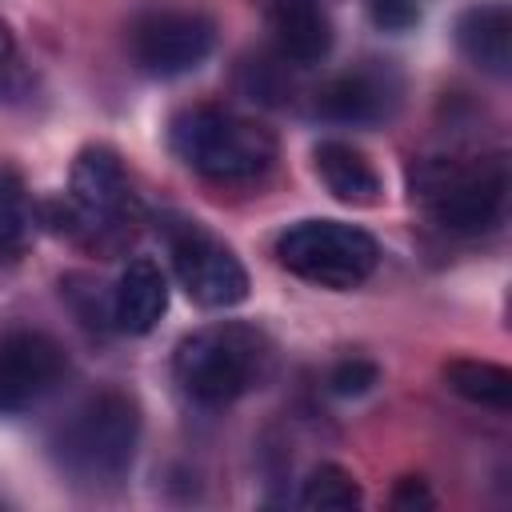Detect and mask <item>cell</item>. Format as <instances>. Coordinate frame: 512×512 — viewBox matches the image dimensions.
I'll use <instances>...</instances> for the list:
<instances>
[{"instance_id": "obj_16", "label": "cell", "mask_w": 512, "mask_h": 512, "mask_svg": "<svg viewBox=\"0 0 512 512\" xmlns=\"http://www.w3.org/2000/svg\"><path fill=\"white\" fill-rule=\"evenodd\" d=\"M32 232H36V212H32V200L20 176L0 172V256L20 260L32 244Z\"/></svg>"}, {"instance_id": "obj_21", "label": "cell", "mask_w": 512, "mask_h": 512, "mask_svg": "<svg viewBox=\"0 0 512 512\" xmlns=\"http://www.w3.org/2000/svg\"><path fill=\"white\" fill-rule=\"evenodd\" d=\"M12 56H16V40H12V32H8V24L0 20V72L12 64Z\"/></svg>"}, {"instance_id": "obj_9", "label": "cell", "mask_w": 512, "mask_h": 512, "mask_svg": "<svg viewBox=\"0 0 512 512\" xmlns=\"http://www.w3.org/2000/svg\"><path fill=\"white\" fill-rule=\"evenodd\" d=\"M68 372L64 348L36 328L0 332V416H20L36 408Z\"/></svg>"}, {"instance_id": "obj_12", "label": "cell", "mask_w": 512, "mask_h": 512, "mask_svg": "<svg viewBox=\"0 0 512 512\" xmlns=\"http://www.w3.org/2000/svg\"><path fill=\"white\" fill-rule=\"evenodd\" d=\"M268 28L280 60L296 68H312L332 52V20L316 0H272Z\"/></svg>"}, {"instance_id": "obj_5", "label": "cell", "mask_w": 512, "mask_h": 512, "mask_svg": "<svg viewBox=\"0 0 512 512\" xmlns=\"http://www.w3.org/2000/svg\"><path fill=\"white\" fill-rule=\"evenodd\" d=\"M276 260L280 268H288L292 276L316 284V288H332V292H348L356 284H364L376 264H380V244L344 220H300L288 224L276 236Z\"/></svg>"}, {"instance_id": "obj_10", "label": "cell", "mask_w": 512, "mask_h": 512, "mask_svg": "<svg viewBox=\"0 0 512 512\" xmlns=\"http://www.w3.org/2000/svg\"><path fill=\"white\" fill-rule=\"evenodd\" d=\"M396 100H400V80L392 68H352L332 76L316 92L320 116L336 124H376L392 116Z\"/></svg>"}, {"instance_id": "obj_7", "label": "cell", "mask_w": 512, "mask_h": 512, "mask_svg": "<svg viewBox=\"0 0 512 512\" xmlns=\"http://www.w3.org/2000/svg\"><path fill=\"white\" fill-rule=\"evenodd\" d=\"M128 40L140 72L172 80V76L196 72L212 56L216 24L196 8H152L132 24Z\"/></svg>"}, {"instance_id": "obj_6", "label": "cell", "mask_w": 512, "mask_h": 512, "mask_svg": "<svg viewBox=\"0 0 512 512\" xmlns=\"http://www.w3.org/2000/svg\"><path fill=\"white\" fill-rule=\"evenodd\" d=\"M168 248H172L176 280L192 304L220 312V308H236L248 300V272L240 256L228 244H220L212 232H204L196 220L172 224Z\"/></svg>"}, {"instance_id": "obj_3", "label": "cell", "mask_w": 512, "mask_h": 512, "mask_svg": "<svg viewBox=\"0 0 512 512\" xmlns=\"http://www.w3.org/2000/svg\"><path fill=\"white\" fill-rule=\"evenodd\" d=\"M168 144L180 164L216 184L256 180L276 160V136L264 124L212 104L184 108L168 128Z\"/></svg>"}, {"instance_id": "obj_1", "label": "cell", "mask_w": 512, "mask_h": 512, "mask_svg": "<svg viewBox=\"0 0 512 512\" xmlns=\"http://www.w3.org/2000/svg\"><path fill=\"white\" fill-rule=\"evenodd\" d=\"M140 444V408L128 392L104 388L84 396L52 432L48 448L76 484H116L128 476Z\"/></svg>"}, {"instance_id": "obj_13", "label": "cell", "mask_w": 512, "mask_h": 512, "mask_svg": "<svg viewBox=\"0 0 512 512\" xmlns=\"http://www.w3.org/2000/svg\"><path fill=\"white\" fill-rule=\"evenodd\" d=\"M164 312H168V280H164L160 264L148 256L128 260V268L120 272V280L112 288V324L120 332L144 336L160 324Z\"/></svg>"}, {"instance_id": "obj_17", "label": "cell", "mask_w": 512, "mask_h": 512, "mask_svg": "<svg viewBox=\"0 0 512 512\" xmlns=\"http://www.w3.org/2000/svg\"><path fill=\"white\" fill-rule=\"evenodd\" d=\"M360 504H364V492L352 480V472L340 464L312 468L300 488V508H308V512H352Z\"/></svg>"}, {"instance_id": "obj_15", "label": "cell", "mask_w": 512, "mask_h": 512, "mask_svg": "<svg viewBox=\"0 0 512 512\" xmlns=\"http://www.w3.org/2000/svg\"><path fill=\"white\" fill-rule=\"evenodd\" d=\"M444 384L480 408L492 412H508L512 408V372L492 364V360H472V356H456L444 364Z\"/></svg>"}, {"instance_id": "obj_4", "label": "cell", "mask_w": 512, "mask_h": 512, "mask_svg": "<svg viewBox=\"0 0 512 512\" xmlns=\"http://www.w3.org/2000/svg\"><path fill=\"white\" fill-rule=\"evenodd\" d=\"M412 188L428 204L432 220L456 236H480L500 224L508 200V164L504 156L484 160H432L412 176Z\"/></svg>"}, {"instance_id": "obj_8", "label": "cell", "mask_w": 512, "mask_h": 512, "mask_svg": "<svg viewBox=\"0 0 512 512\" xmlns=\"http://www.w3.org/2000/svg\"><path fill=\"white\" fill-rule=\"evenodd\" d=\"M68 204L76 212L72 236H96V232L120 228L140 212L128 172L108 144H88L76 152L72 176H68Z\"/></svg>"}, {"instance_id": "obj_19", "label": "cell", "mask_w": 512, "mask_h": 512, "mask_svg": "<svg viewBox=\"0 0 512 512\" xmlns=\"http://www.w3.org/2000/svg\"><path fill=\"white\" fill-rule=\"evenodd\" d=\"M368 16L384 32H408L420 24V0H368Z\"/></svg>"}, {"instance_id": "obj_14", "label": "cell", "mask_w": 512, "mask_h": 512, "mask_svg": "<svg viewBox=\"0 0 512 512\" xmlns=\"http://www.w3.org/2000/svg\"><path fill=\"white\" fill-rule=\"evenodd\" d=\"M312 164L316 176L324 180V188L348 204V208H372L380 200V172L372 168V160L348 144V140H320L312 148Z\"/></svg>"}, {"instance_id": "obj_2", "label": "cell", "mask_w": 512, "mask_h": 512, "mask_svg": "<svg viewBox=\"0 0 512 512\" xmlns=\"http://www.w3.org/2000/svg\"><path fill=\"white\" fill-rule=\"evenodd\" d=\"M272 348L252 324H208L176 344V384L200 408H224L252 392L268 372Z\"/></svg>"}, {"instance_id": "obj_20", "label": "cell", "mask_w": 512, "mask_h": 512, "mask_svg": "<svg viewBox=\"0 0 512 512\" xmlns=\"http://www.w3.org/2000/svg\"><path fill=\"white\" fill-rule=\"evenodd\" d=\"M392 508H404V512H416V508H432V492L420 476H404L392 492Z\"/></svg>"}, {"instance_id": "obj_11", "label": "cell", "mask_w": 512, "mask_h": 512, "mask_svg": "<svg viewBox=\"0 0 512 512\" xmlns=\"http://www.w3.org/2000/svg\"><path fill=\"white\" fill-rule=\"evenodd\" d=\"M456 48L460 56L496 76V80H508L512 72V8L508 0H480V4H468L460 16H456Z\"/></svg>"}, {"instance_id": "obj_18", "label": "cell", "mask_w": 512, "mask_h": 512, "mask_svg": "<svg viewBox=\"0 0 512 512\" xmlns=\"http://www.w3.org/2000/svg\"><path fill=\"white\" fill-rule=\"evenodd\" d=\"M376 384H380V368H376L372 360H364V356L340 360V364L332 368V376H328V388H332L336 396H364V392H372Z\"/></svg>"}]
</instances>
